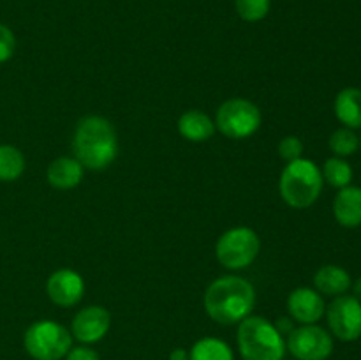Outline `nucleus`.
<instances>
[{
    "label": "nucleus",
    "instance_id": "obj_10",
    "mask_svg": "<svg viewBox=\"0 0 361 360\" xmlns=\"http://www.w3.org/2000/svg\"><path fill=\"white\" fill-rule=\"evenodd\" d=\"M111 327V314L102 306H88L78 311L76 316L73 318L71 332L74 337L85 344L97 342L108 334Z\"/></svg>",
    "mask_w": 361,
    "mask_h": 360
},
{
    "label": "nucleus",
    "instance_id": "obj_1",
    "mask_svg": "<svg viewBox=\"0 0 361 360\" xmlns=\"http://www.w3.org/2000/svg\"><path fill=\"white\" fill-rule=\"evenodd\" d=\"M256 306V289L238 275H222L204 292V311L221 325H235L250 316Z\"/></svg>",
    "mask_w": 361,
    "mask_h": 360
},
{
    "label": "nucleus",
    "instance_id": "obj_23",
    "mask_svg": "<svg viewBox=\"0 0 361 360\" xmlns=\"http://www.w3.org/2000/svg\"><path fill=\"white\" fill-rule=\"evenodd\" d=\"M279 154L288 162L296 161L303 154V141L298 136H286L279 143Z\"/></svg>",
    "mask_w": 361,
    "mask_h": 360
},
{
    "label": "nucleus",
    "instance_id": "obj_17",
    "mask_svg": "<svg viewBox=\"0 0 361 360\" xmlns=\"http://www.w3.org/2000/svg\"><path fill=\"white\" fill-rule=\"evenodd\" d=\"M335 115L349 129L361 127V90L349 87L337 94L335 99Z\"/></svg>",
    "mask_w": 361,
    "mask_h": 360
},
{
    "label": "nucleus",
    "instance_id": "obj_7",
    "mask_svg": "<svg viewBox=\"0 0 361 360\" xmlns=\"http://www.w3.org/2000/svg\"><path fill=\"white\" fill-rule=\"evenodd\" d=\"M261 249V240L254 229L236 226L222 233L215 246V254L222 267L229 270H242L254 263Z\"/></svg>",
    "mask_w": 361,
    "mask_h": 360
},
{
    "label": "nucleus",
    "instance_id": "obj_14",
    "mask_svg": "<svg viewBox=\"0 0 361 360\" xmlns=\"http://www.w3.org/2000/svg\"><path fill=\"white\" fill-rule=\"evenodd\" d=\"M85 168L76 157H59L48 166L46 179L56 189H74L83 179Z\"/></svg>",
    "mask_w": 361,
    "mask_h": 360
},
{
    "label": "nucleus",
    "instance_id": "obj_27",
    "mask_svg": "<svg viewBox=\"0 0 361 360\" xmlns=\"http://www.w3.org/2000/svg\"><path fill=\"white\" fill-rule=\"evenodd\" d=\"M355 296L361 302V277L356 281V284H355Z\"/></svg>",
    "mask_w": 361,
    "mask_h": 360
},
{
    "label": "nucleus",
    "instance_id": "obj_19",
    "mask_svg": "<svg viewBox=\"0 0 361 360\" xmlns=\"http://www.w3.org/2000/svg\"><path fill=\"white\" fill-rule=\"evenodd\" d=\"M25 172V157L20 148L13 145H0V180L13 182Z\"/></svg>",
    "mask_w": 361,
    "mask_h": 360
},
{
    "label": "nucleus",
    "instance_id": "obj_12",
    "mask_svg": "<svg viewBox=\"0 0 361 360\" xmlns=\"http://www.w3.org/2000/svg\"><path fill=\"white\" fill-rule=\"evenodd\" d=\"M288 311L302 325H314L323 318L326 306L317 289L296 288L288 296Z\"/></svg>",
    "mask_w": 361,
    "mask_h": 360
},
{
    "label": "nucleus",
    "instance_id": "obj_11",
    "mask_svg": "<svg viewBox=\"0 0 361 360\" xmlns=\"http://www.w3.org/2000/svg\"><path fill=\"white\" fill-rule=\"evenodd\" d=\"M46 293L49 300L60 307H73L83 299L85 281L76 270L60 268L53 272L46 282Z\"/></svg>",
    "mask_w": 361,
    "mask_h": 360
},
{
    "label": "nucleus",
    "instance_id": "obj_18",
    "mask_svg": "<svg viewBox=\"0 0 361 360\" xmlns=\"http://www.w3.org/2000/svg\"><path fill=\"white\" fill-rule=\"evenodd\" d=\"M189 360H233V349L221 339L204 337L192 346Z\"/></svg>",
    "mask_w": 361,
    "mask_h": 360
},
{
    "label": "nucleus",
    "instance_id": "obj_6",
    "mask_svg": "<svg viewBox=\"0 0 361 360\" xmlns=\"http://www.w3.org/2000/svg\"><path fill=\"white\" fill-rule=\"evenodd\" d=\"M263 122L261 109L249 99L235 97L222 102L215 115V129L229 140H245L257 133Z\"/></svg>",
    "mask_w": 361,
    "mask_h": 360
},
{
    "label": "nucleus",
    "instance_id": "obj_16",
    "mask_svg": "<svg viewBox=\"0 0 361 360\" xmlns=\"http://www.w3.org/2000/svg\"><path fill=\"white\" fill-rule=\"evenodd\" d=\"M314 286L328 296H341L351 288V275L337 265H324L314 275Z\"/></svg>",
    "mask_w": 361,
    "mask_h": 360
},
{
    "label": "nucleus",
    "instance_id": "obj_28",
    "mask_svg": "<svg viewBox=\"0 0 361 360\" xmlns=\"http://www.w3.org/2000/svg\"><path fill=\"white\" fill-rule=\"evenodd\" d=\"M360 147H361V138H360Z\"/></svg>",
    "mask_w": 361,
    "mask_h": 360
},
{
    "label": "nucleus",
    "instance_id": "obj_22",
    "mask_svg": "<svg viewBox=\"0 0 361 360\" xmlns=\"http://www.w3.org/2000/svg\"><path fill=\"white\" fill-rule=\"evenodd\" d=\"M236 13L243 21H261L268 16L271 0H235Z\"/></svg>",
    "mask_w": 361,
    "mask_h": 360
},
{
    "label": "nucleus",
    "instance_id": "obj_26",
    "mask_svg": "<svg viewBox=\"0 0 361 360\" xmlns=\"http://www.w3.org/2000/svg\"><path fill=\"white\" fill-rule=\"evenodd\" d=\"M169 360H189V353L185 349H173Z\"/></svg>",
    "mask_w": 361,
    "mask_h": 360
},
{
    "label": "nucleus",
    "instance_id": "obj_9",
    "mask_svg": "<svg viewBox=\"0 0 361 360\" xmlns=\"http://www.w3.org/2000/svg\"><path fill=\"white\" fill-rule=\"evenodd\" d=\"M328 325L345 342L361 337V302L355 295H341L328 306Z\"/></svg>",
    "mask_w": 361,
    "mask_h": 360
},
{
    "label": "nucleus",
    "instance_id": "obj_20",
    "mask_svg": "<svg viewBox=\"0 0 361 360\" xmlns=\"http://www.w3.org/2000/svg\"><path fill=\"white\" fill-rule=\"evenodd\" d=\"M321 175H323V180H326L331 187L342 189V187L351 186L353 168L342 157H330L324 162Z\"/></svg>",
    "mask_w": 361,
    "mask_h": 360
},
{
    "label": "nucleus",
    "instance_id": "obj_2",
    "mask_svg": "<svg viewBox=\"0 0 361 360\" xmlns=\"http://www.w3.org/2000/svg\"><path fill=\"white\" fill-rule=\"evenodd\" d=\"M74 157L87 169H106L118 155V136L108 119L88 115L78 122L73 136Z\"/></svg>",
    "mask_w": 361,
    "mask_h": 360
},
{
    "label": "nucleus",
    "instance_id": "obj_15",
    "mask_svg": "<svg viewBox=\"0 0 361 360\" xmlns=\"http://www.w3.org/2000/svg\"><path fill=\"white\" fill-rule=\"evenodd\" d=\"M178 131L187 141L201 143L215 134V122L200 109H189L178 119Z\"/></svg>",
    "mask_w": 361,
    "mask_h": 360
},
{
    "label": "nucleus",
    "instance_id": "obj_21",
    "mask_svg": "<svg viewBox=\"0 0 361 360\" xmlns=\"http://www.w3.org/2000/svg\"><path fill=\"white\" fill-rule=\"evenodd\" d=\"M360 147V138L356 136V133L349 127H342L337 129L330 136V148L335 154V157H348L353 155Z\"/></svg>",
    "mask_w": 361,
    "mask_h": 360
},
{
    "label": "nucleus",
    "instance_id": "obj_5",
    "mask_svg": "<svg viewBox=\"0 0 361 360\" xmlns=\"http://www.w3.org/2000/svg\"><path fill=\"white\" fill-rule=\"evenodd\" d=\"M23 342L32 359L60 360L69 353L73 337L63 325L51 320H41L27 328Z\"/></svg>",
    "mask_w": 361,
    "mask_h": 360
},
{
    "label": "nucleus",
    "instance_id": "obj_8",
    "mask_svg": "<svg viewBox=\"0 0 361 360\" xmlns=\"http://www.w3.org/2000/svg\"><path fill=\"white\" fill-rule=\"evenodd\" d=\"M286 348L298 360H326L334 352V339L316 323L302 325L289 332Z\"/></svg>",
    "mask_w": 361,
    "mask_h": 360
},
{
    "label": "nucleus",
    "instance_id": "obj_4",
    "mask_svg": "<svg viewBox=\"0 0 361 360\" xmlns=\"http://www.w3.org/2000/svg\"><path fill=\"white\" fill-rule=\"evenodd\" d=\"M238 349L243 360H282L286 341L274 323L261 316H247L240 321Z\"/></svg>",
    "mask_w": 361,
    "mask_h": 360
},
{
    "label": "nucleus",
    "instance_id": "obj_25",
    "mask_svg": "<svg viewBox=\"0 0 361 360\" xmlns=\"http://www.w3.org/2000/svg\"><path fill=\"white\" fill-rule=\"evenodd\" d=\"M67 360H101L99 359L97 352L88 346H78V348L69 349L67 353Z\"/></svg>",
    "mask_w": 361,
    "mask_h": 360
},
{
    "label": "nucleus",
    "instance_id": "obj_13",
    "mask_svg": "<svg viewBox=\"0 0 361 360\" xmlns=\"http://www.w3.org/2000/svg\"><path fill=\"white\" fill-rule=\"evenodd\" d=\"M334 214L338 224L344 228H356L361 224V187H342L334 201Z\"/></svg>",
    "mask_w": 361,
    "mask_h": 360
},
{
    "label": "nucleus",
    "instance_id": "obj_3",
    "mask_svg": "<svg viewBox=\"0 0 361 360\" xmlns=\"http://www.w3.org/2000/svg\"><path fill=\"white\" fill-rule=\"evenodd\" d=\"M323 175L319 166L310 159H296L286 164L279 180V191L286 203L296 210L314 205L323 191Z\"/></svg>",
    "mask_w": 361,
    "mask_h": 360
},
{
    "label": "nucleus",
    "instance_id": "obj_24",
    "mask_svg": "<svg viewBox=\"0 0 361 360\" xmlns=\"http://www.w3.org/2000/svg\"><path fill=\"white\" fill-rule=\"evenodd\" d=\"M14 49H16V37L13 30L0 23V64L7 62L14 55Z\"/></svg>",
    "mask_w": 361,
    "mask_h": 360
}]
</instances>
